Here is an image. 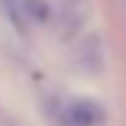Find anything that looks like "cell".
<instances>
[{"label":"cell","instance_id":"1","mask_svg":"<svg viewBox=\"0 0 126 126\" xmlns=\"http://www.w3.org/2000/svg\"><path fill=\"white\" fill-rule=\"evenodd\" d=\"M10 13L20 22H42L49 10L45 0H10Z\"/></svg>","mask_w":126,"mask_h":126},{"label":"cell","instance_id":"2","mask_svg":"<svg viewBox=\"0 0 126 126\" xmlns=\"http://www.w3.org/2000/svg\"><path fill=\"white\" fill-rule=\"evenodd\" d=\"M69 121L72 126H94L101 121V106L92 104V101H77L69 106Z\"/></svg>","mask_w":126,"mask_h":126}]
</instances>
